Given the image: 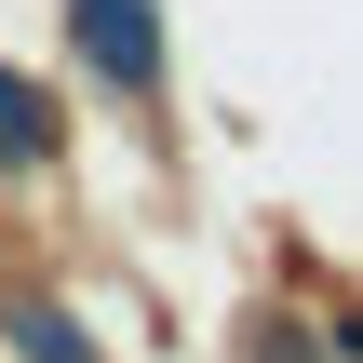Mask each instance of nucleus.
<instances>
[{"mask_svg":"<svg viewBox=\"0 0 363 363\" xmlns=\"http://www.w3.org/2000/svg\"><path fill=\"white\" fill-rule=\"evenodd\" d=\"M350 350H363V337H350Z\"/></svg>","mask_w":363,"mask_h":363,"instance_id":"7ed1b4c3","label":"nucleus"},{"mask_svg":"<svg viewBox=\"0 0 363 363\" xmlns=\"http://www.w3.org/2000/svg\"><path fill=\"white\" fill-rule=\"evenodd\" d=\"M40 148H54V108L27 81H0V162H40Z\"/></svg>","mask_w":363,"mask_h":363,"instance_id":"f03ea898","label":"nucleus"},{"mask_svg":"<svg viewBox=\"0 0 363 363\" xmlns=\"http://www.w3.org/2000/svg\"><path fill=\"white\" fill-rule=\"evenodd\" d=\"M81 40H94L121 81H148V0H81Z\"/></svg>","mask_w":363,"mask_h":363,"instance_id":"f257e3e1","label":"nucleus"}]
</instances>
